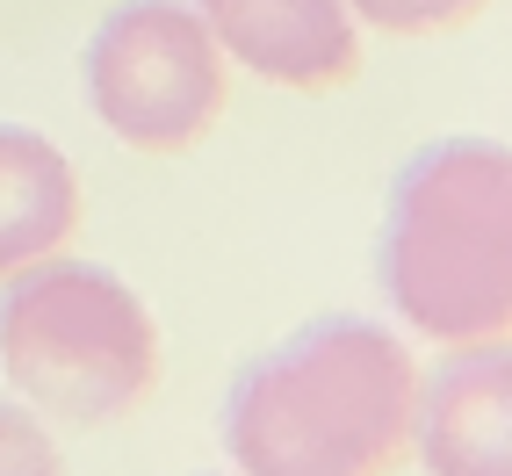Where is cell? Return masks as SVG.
Here are the masks:
<instances>
[{"label":"cell","mask_w":512,"mask_h":476,"mask_svg":"<svg viewBox=\"0 0 512 476\" xmlns=\"http://www.w3.org/2000/svg\"><path fill=\"white\" fill-rule=\"evenodd\" d=\"M419 361L375 318H311L246 361L224 397L238 476H397L412 455Z\"/></svg>","instance_id":"cell-1"},{"label":"cell","mask_w":512,"mask_h":476,"mask_svg":"<svg viewBox=\"0 0 512 476\" xmlns=\"http://www.w3.org/2000/svg\"><path fill=\"white\" fill-rule=\"evenodd\" d=\"M375 282L433 347L512 339V145L462 130L404 159L375 238Z\"/></svg>","instance_id":"cell-2"},{"label":"cell","mask_w":512,"mask_h":476,"mask_svg":"<svg viewBox=\"0 0 512 476\" xmlns=\"http://www.w3.org/2000/svg\"><path fill=\"white\" fill-rule=\"evenodd\" d=\"M0 368L44 419L109 426L159 383V325L123 275L51 253L0 289Z\"/></svg>","instance_id":"cell-3"},{"label":"cell","mask_w":512,"mask_h":476,"mask_svg":"<svg viewBox=\"0 0 512 476\" xmlns=\"http://www.w3.org/2000/svg\"><path fill=\"white\" fill-rule=\"evenodd\" d=\"M87 109L130 152H188L231 101V58L181 0H123L101 15L80 58Z\"/></svg>","instance_id":"cell-4"},{"label":"cell","mask_w":512,"mask_h":476,"mask_svg":"<svg viewBox=\"0 0 512 476\" xmlns=\"http://www.w3.org/2000/svg\"><path fill=\"white\" fill-rule=\"evenodd\" d=\"M412 455L426 476H512V339L448 347L419 368Z\"/></svg>","instance_id":"cell-5"},{"label":"cell","mask_w":512,"mask_h":476,"mask_svg":"<svg viewBox=\"0 0 512 476\" xmlns=\"http://www.w3.org/2000/svg\"><path fill=\"white\" fill-rule=\"evenodd\" d=\"M217 51L267 87L332 94L361 73V22L347 0H188Z\"/></svg>","instance_id":"cell-6"},{"label":"cell","mask_w":512,"mask_h":476,"mask_svg":"<svg viewBox=\"0 0 512 476\" xmlns=\"http://www.w3.org/2000/svg\"><path fill=\"white\" fill-rule=\"evenodd\" d=\"M80 224V174L44 130L0 123V282L65 253Z\"/></svg>","instance_id":"cell-7"},{"label":"cell","mask_w":512,"mask_h":476,"mask_svg":"<svg viewBox=\"0 0 512 476\" xmlns=\"http://www.w3.org/2000/svg\"><path fill=\"white\" fill-rule=\"evenodd\" d=\"M484 8L491 0H347V15L383 37H448V29H469Z\"/></svg>","instance_id":"cell-8"},{"label":"cell","mask_w":512,"mask_h":476,"mask_svg":"<svg viewBox=\"0 0 512 476\" xmlns=\"http://www.w3.org/2000/svg\"><path fill=\"white\" fill-rule=\"evenodd\" d=\"M0 476H65L58 440L29 404H0Z\"/></svg>","instance_id":"cell-9"}]
</instances>
